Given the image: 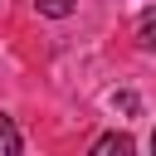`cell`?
<instances>
[{
	"mask_svg": "<svg viewBox=\"0 0 156 156\" xmlns=\"http://www.w3.org/2000/svg\"><path fill=\"white\" fill-rule=\"evenodd\" d=\"M112 151L127 156V151H132V136H127V132H107V136L93 141V156H112Z\"/></svg>",
	"mask_w": 156,
	"mask_h": 156,
	"instance_id": "6da1fadb",
	"label": "cell"
},
{
	"mask_svg": "<svg viewBox=\"0 0 156 156\" xmlns=\"http://www.w3.org/2000/svg\"><path fill=\"white\" fill-rule=\"evenodd\" d=\"M136 44H141L146 54H156V5L141 10V20H136Z\"/></svg>",
	"mask_w": 156,
	"mask_h": 156,
	"instance_id": "7a4b0ae2",
	"label": "cell"
},
{
	"mask_svg": "<svg viewBox=\"0 0 156 156\" xmlns=\"http://www.w3.org/2000/svg\"><path fill=\"white\" fill-rule=\"evenodd\" d=\"M20 146H24V136H20V127H15V122H10L5 112H0V156H15Z\"/></svg>",
	"mask_w": 156,
	"mask_h": 156,
	"instance_id": "3957f363",
	"label": "cell"
},
{
	"mask_svg": "<svg viewBox=\"0 0 156 156\" xmlns=\"http://www.w3.org/2000/svg\"><path fill=\"white\" fill-rule=\"evenodd\" d=\"M34 5H39V15H49V20H63V15L78 10V0H34Z\"/></svg>",
	"mask_w": 156,
	"mask_h": 156,
	"instance_id": "277c9868",
	"label": "cell"
},
{
	"mask_svg": "<svg viewBox=\"0 0 156 156\" xmlns=\"http://www.w3.org/2000/svg\"><path fill=\"white\" fill-rule=\"evenodd\" d=\"M112 107H122V112H132V107H136V98H132V93H112Z\"/></svg>",
	"mask_w": 156,
	"mask_h": 156,
	"instance_id": "5b68a950",
	"label": "cell"
},
{
	"mask_svg": "<svg viewBox=\"0 0 156 156\" xmlns=\"http://www.w3.org/2000/svg\"><path fill=\"white\" fill-rule=\"evenodd\" d=\"M151 151H156V132H151Z\"/></svg>",
	"mask_w": 156,
	"mask_h": 156,
	"instance_id": "8992f818",
	"label": "cell"
}]
</instances>
